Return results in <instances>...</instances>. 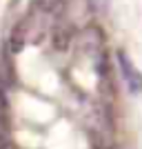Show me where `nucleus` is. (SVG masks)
Returning <instances> with one entry per match:
<instances>
[{
	"instance_id": "1",
	"label": "nucleus",
	"mask_w": 142,
	"mask_h": 149,
	"mask_svg": "<svg viewBox=\"0 0 142 149\" xmlns=\"http://www.w3.org/2000/svg\"><path fill=\"white\" fill-rule=\"evenodd\" d=\"M118 67H120V74H122V80L127 85L131 93H140L142 91V71L133 65V60L129 58L127 51H118Z\"/></svg>"
},
{
	"instance_id": "2",
	"label": "nucleus",
	"mask_w": 142,
	"mask_h": 149,
	"mask_svg": "<svg viewBox=\"0 0 142 149\" xmlns=\"http://www.w3.org/2000/svg\"><path fill=\"white\" fill-rule=\"evenodd\" d=\"M0 149H9V100L0 82Z\"/></svg>"
},
{
	"instance_id": "3",
	"label": "nucleus",
	"mask_w": 142,
	"mask_h": 149,
	"mask_svg": "<svg viewBox=\"0 0 142 149\" xmlns=\"http://www.w3.org/2000/svg\"><path fill=\"white\" fill-rule=\"evenodd\" d=\"M60 2L62 0H33V9H38L42 13H51L53 9H58Z\"/></svg>"
},
{
	"instance_id": "4",
	"label": "nucleus",
	"mask_w": 142,
	"mask_h": 149,
	"mask_svg": "<svg viewBox=\"0 0 142 149\" xmlns=\"http://www.w3.org/2000/svg\"><path fill=\"white\" fill-rule=\"evenodd\" d=\"M87 7L93 13H105L109 9V0H87Z\"/></svg>"
}]
</instances>
